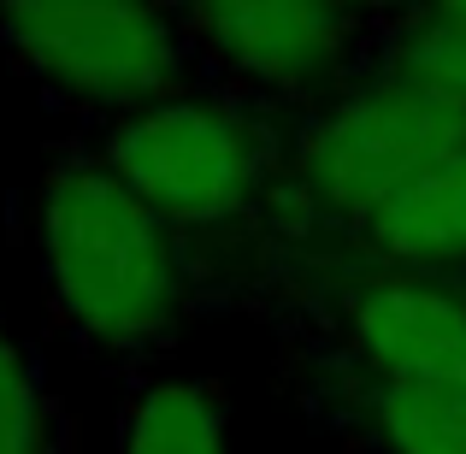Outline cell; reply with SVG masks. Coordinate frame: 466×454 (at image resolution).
Returning <instances> with one entry per match:
<instances>
[{"label":"cell","mask_w":466,"mask_h":454,"mask_svg":"<svg viewBox=\"0 0 466 454\" xmlns=\"http://www.w3.org/2000/svg\"><path fill=\"white\" fill-rule=\"evenodd\" d=\"M42 277L59 318L106 354H142L171 337L189 301L177 230L106 166L54 159L35 201Z\"/></svg>","instance_id":"cell-1"},{"label":"cell","mask_w":466,"mask_h":454,"mask_svg":"<svg viewBox=\"0 0 466 454\" xmlns=\"http://www.w3.org/2000/svg\"><path fill=\"white\" fill-rule=\"evenodd\" d=\"M101 159L166 218L171 230L230 225L254 207L272 142L248 106L218 95H166L106 125Z\"/></svg>","instance_id":"cell-2"},{"label":"cell","mask_w":466,"mask_h":454,"mask_svg":"<svg viewBox=\"0 0 466 454\" xmlns=\"http://www.w3.org/2000/svg\"><path fill=\"white\" fill-rule=\"evenodd\" d=\"M466 148V106L384 77L330 101L296 142V189L325 218L360 230L396 189Z\"/></svg>","instance_id":"cell-3"},{"label":"cell","mask_w":466,"mask_h":454,"mask_svg":"<svg viewBox=\"0 0 466 454\" xmlns=\"http://www.w3.org/2000/svg\"><path fill=\"white\" fill-rule=\"evenodd\" d=\"M0 47L42 83L83 101L148 106L189 89V35L177 12L113 6V0H12L0 6Z\"/></svg>","instance_id":"cell-4"},{"label":"cell","mask_w":466,"mask_h":454,"mask_svg":"<svg viewBox=\"0 0 466 454\" xmlns=\"http://www.w3.org/2000/svg\"><path fill=\"white\" fill-rule=\"evenodd\" d=\"M313 284L349 348V372L384 384H466V289L378 260L319 272Z\"/></svg>","instance_id":"cell-5"},{"label":"cell","mask_w":466,"mask_h":454,"mask_svg":"<svg viewBox=\"0 0 466 454\" xmlns=\"http://www.w3.org/2000/svg\"><path fill=\"white\" fill-rule=\"evenodd\" d=\"M177 24L195 54L260 95H319L360 47V12L325 0H213Z\"/></svg>","instance_id":"cell-6"},{"label":"cell","mask_w":466,"mask_h":454,"mask_svg":"<svg viewBox=\"0 0 466 454\" xmlns=\"http://www.w3.org/2000/svg\"><path fill=\"white\" fill-rule=\"evenodd\" d=\"M360 248L378 266L401 272H455L466 266V148L396 189L360 225Z\"/></svg>","instance_id":"cell-7"},{"label":"cell","mask_w":466,"mask_h":454,"mask_svg":"<svg viewBox=\"0 0 466 454\" xmlns=\"http://www.w3.org/2000/svg\"><path fill=\"white\" fill-rule=\"evenodd\" d=\"M342 413L384 454H466V384L342 378Z\"/></svg>","instance_id":"cell-8"},{"label":"cell","mask_w":466,"mask_h":454,"mask_svg":"<svg viewBox=\"0 0 466 454\" xmlns=\"http://www.w3.org/2000/svg\"><path fill=\"white\" fill-rule=\"evenodd\" d=\"M118 454H230L218 389L207 378H148L125 401Z\"/></svg>","instance_id":"cell-9"},{"label":"cell","mask_w":466,"mask_h":454,"mask_svg":"<svg viewBox=\"0 0 466 454\" xmlns=\"http://www.w3.org/2000/svg\"><path fill=\"white\" fill-rule=\"evenodd\" d=\"M384 77L420 83V89L466 106V0H455V6H420V12L390 18Z\"/></svg>","instance_id":"cell-10"},{"label":"cell","mask_w":466,"mask_h":454,"mask_svg":"<svg viewBox=\"0 0 466 454\" xmlns=\"http://www.w3.org/2000/svg\"><path fill=\"white\" fill-rule=\"evenodd\" d=\"M0 454H59V408L35 348L0 325Z\"/></svg>","instance_id":"cell-11"}]
</instances>
